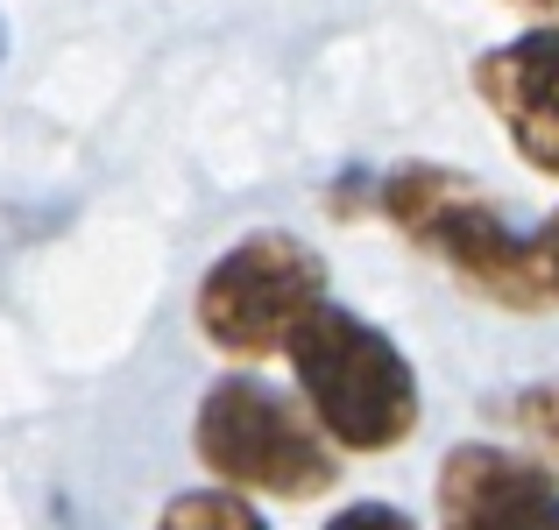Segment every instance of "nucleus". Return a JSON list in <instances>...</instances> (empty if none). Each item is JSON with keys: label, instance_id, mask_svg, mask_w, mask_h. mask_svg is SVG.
Returning a JSON list of instances; mask_svg holds the SVG:
<instances>
[{"label": "nucleus", "instance_id": "1", "mask_svg": "<svg viewBox=\"0 0 559 530\" xmlns=\"http://www.w3.org/2000/svg\"><path fill=\"white\" fill-rule=\"evenodd\" d=\"M284 353L333 453H390L418 432V375H411L404 347L376 333L369 318L319 304Z\"/></svg>", "mask_w": 559, "mask_h": 530}, {"label": "nucleus", "instance_id": "2", "mask_svg": "<svg viewBox=\"0 0 559 530\" xmlns=\"http://www.w3.org/2000/svg\"><path fill=\"white\" fill-rule=\"evenodd\" d=\"M382 219H396L411 248H425L432 262H447L461 284H475L481 298L510 304V312H538L546 284H538L532 241L496 213V198L481 184L453 170H396L382 184Z\"/></svg>", "mask_w": 559, "mask_h": 530}, {"label": "nucleus", "instance_id": "3", "mask_svg": "<svg viewBox=\"0 0 559 530\" xmlns=\"http://www.w3.org/2000/svg\"><path fill=\"white\" fill-rule=\"evenodd\" d=\"M191 446H199L205 474L227 495H326L341 460L333 446L255 375H219L199 396V418H191Z\"/></svg>", "mask_w": 559, "mask_h": 530}, {"label": "nucleus", "instance_id": "4", "mask_svg": "<svg viewBox=\"0 0 559 530\" xmlns=\"http://www.w3.org/2000/svg\"><path fill=\"white\" fill-rule=\"evenodd\" d=\"M319 304H326V262L298 233H248L205 269L199 333L234 361H262L298 340V326Z\"/></svg>", "mask_w": 559, "mask_h": 530}, {"label": "nucleus", "instance_id": "5", "mask_svg": "<svg viewBox=\"0 0 559 530\" xmlns=\"http://www.w3.org/2000/svg\"><path fill=\"white\" fill-rule=\"evenodd\" d=\"M439 530H559V474L510 446H453L439 460Z\"/></svg>", "mask_w": 559, "mask_h": 530}, {"label": "nucleus", "instance_id": "6", "mask_svg": "<svg viewBox=\"0 0 559 530\" xmlns=\"http://www.w3.org/2000/svg\"><path fill=\"white\" fill-rule=\"evenodd\" d=\"M475 93L503 121V135L518 142L524 164L559 177V28H538V36L489 50L475 64Z\"/></svg>", "mask_w": 559, "mask_h": 530}, {"label": "nucleus", "instance_id": "7", "mask_svg": "<svg viewBox=\"0 0 559 530\" xmlns=\"http://www.w3.org/2000/svg\"><path fill=\"white\" fill-rule=\"evenodd\" d=\"M503 424L524 438V460H538L546 474H559V375L532 382L503 403Z\"/></svg>", "mask_w": 559, "mask_h": 530}, {"label": "nucleus", "instance_id": "8", "mask_svg": "<svg viewBox=\"0 0 559 530\" xmlns=\"http://www.w3.org/2000/svg\"><path fill=\"white\" fill-rule=\"evenodd\" d=\"M156 530H270L248 509V495H227V489H191L178 503H164Z\"/></svg>", "mask_w": 559, "mask_h": 530}, {"label": "nucleus", "instance_id": "9", "mask_svg": "<svg viewBox=\"0 0 559 530\" xmlns=\"http://www.w3.org/2000/svg\"><path fill=\"white\" fill-rule=\"evenodd\" d=\"M326 530H418L404 517V509H390V503H355V509H341Z\"/></svg>", "mask_w": 559, "mask_h": 530}, {"label": "nucleus", "instance_id": "10", "mask_svg": "<svg viewBox=\"0 0 559 530\" xmlns=\"http://www.w3.org/2000/svg\"><path fill=\"white\" fill-rule=\"evenodd\" d=\"M532 262H538V284H546V298H559V213L532 233Z\"/></svg>", "mask_w": 559, "mask_h": 530}, {"label": "nucleus", "instance_id": "11", "mask_svg": "<svg viewBox=\"0 0 559 530\" xmlns=\"http://www.w3.org/2000/svg\"><path fill=\"white\" fill-rule=\"evenodd\" d=\"M518 8H532V14H538L546 28H559V0H518Z\"/></svg>", "mask_w": 559, "mask_h": 530}, {"label": "nucleus", "instance_id": "12", "mask_svg": "<svg viewBox=\"0 0 559 530\" xmlns=\"http://www.w3.org/2000/svg\"><path fill=\"white\" fill-rule=\"evenodd\" d=\"M0 57H8V22H0Z\"/></svg>", "mask_w": 559, "mask_h": 530}]
</instances>
